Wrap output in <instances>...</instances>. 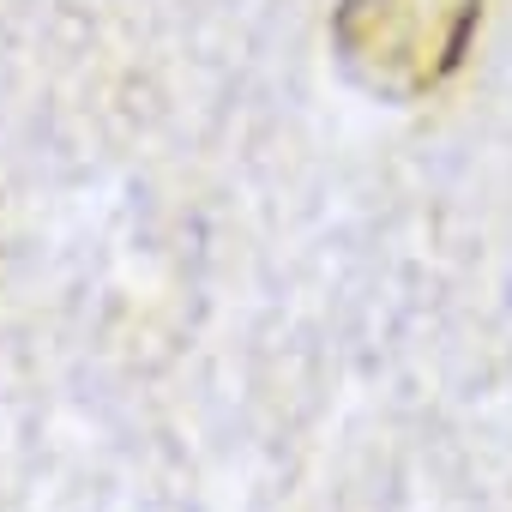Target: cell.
Here are the masks:
<instances>
[{"instance_id": "1", "label": "cell", "mask_w": 512, "mask_h": 512, "mask_svg": "<svg viewBox=\"0 0 512 512\" xmlns=\"http://www.w3.org/2000/svg\"><path fill=\"white\" fill-rule=\"evenodd\" d=\"M476 25L482 0H338L332 55L362 91L416 103L464 67Z\"/></svg>"}]
</instances>
